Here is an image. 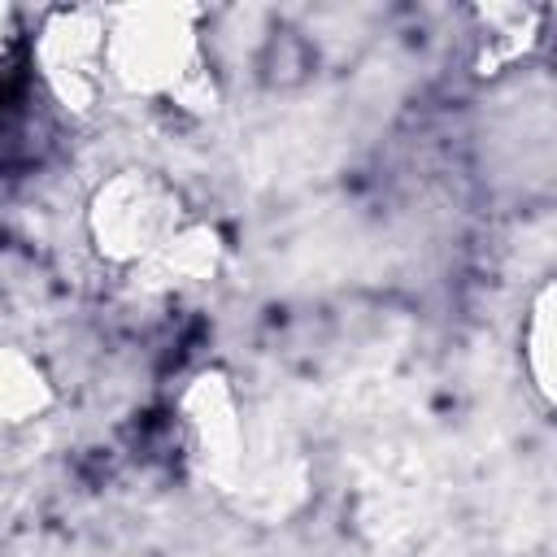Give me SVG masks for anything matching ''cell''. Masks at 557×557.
Masks as SVG:
<instances>
[{
	"label": "cell",
	"instance_id": "obj_1",
	"mask_svg": "<svg viewBox=\"0 0 557 557\" xmlns=\"http://www.w3.org/2000/svg\"><path fill=\"white\" fill-rule=\"evenodd\" d=\"M191 9H117L104 13V70L135 96H165L205 65Z\"/></svg>",
	"mask_w": 557,
	"mask_h": 557
},
{
	"label": "cell",
	"instance_id": "obj_2",
	"mask_svg": "<svg viewBox=\"0 0 557 557\" xmlns=\"http://www.w3.org/2000/svg\"><path fill=\"white\" fill-rule=\"evenodd\" d=\"M87 231L109 261L148 265L183 231V200L152 170H117L91 196Z\"/></svg>",
	"mask_w": 557,
	"mask_h": 557
},
{
	"label": "cell",
	"instance_id": "obj_3",
	"mask_svg": "<svg viewBox=\"0 0 557 557\" xmlns=\"http://www.w3.org/2000/svg\"><path fill=\"white\" fill-rule=\"evenodd\" d=\"M39 74L57 104L87 113L104 83V13L96 9H61L39 30Z\"/></svg>",
	"mask_w": 557,
	"mask_h": 557
},
{
	"label": "cell",
	"instance_id": "obj_4",
	"mask_svg": "<svg viewBox=\"0 0 557 557\" xmlns=\"http://www.w3.org/2000/svg\"><path fill=\"white\" fill-rule=\"evenodd\" d=\"M183 426L205 474L226 479L239 466V409L222 374H200L183 392Z\"/></svg>",
	"mask_w": 557,
	"mask_h": 557
},
{
	"label": "cell",
	"instance_id": "obj_5",
	"mask_svg": "<svg viewBox=\"0 0 557 557\" xmlns=\"http://www.w3.org/2000/svg\"><path fill=\"white\" fill-rule=\"evenodd\" d=\"M52 405V383L35 357L13 344H0V422L17 426L39 418Z\"/></svg>",
	"mask_w": 557,
	"mask_h": 557
},
{
	"label": "cell",
	"instance_id": "obj_6",
	"mask_svg": "<svg viewBox=\"0 0 557 557\" xmlns=\"http://www.w3.org/2000/svg\"><path fill=\"white\" fill-rule=\"evenodd\" d=\"M548 305H553V292L544 287L535 296V309H531V326H527V370H531V383L544 400H553V370H548Z\"/></svg>",
	"mask_w": 557,
	"mask_h": 557
},
{
	"label": "cell",
	"instance_id": "obj_7",
	"mask_svg": "<svg viewBox=\"0 0 557 557\" xmlns=\"http://www.w3.org/2000/svg\"><path fill=\"white\" fill-rule=\"evenodd\" d=\"M4 22H9V13L0 9V48H4Z\"/></svg>",
	"mask_w": 557,
	"mask_h": 557
}]
</instances>
